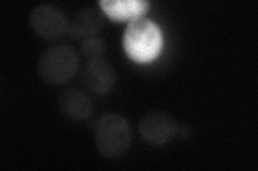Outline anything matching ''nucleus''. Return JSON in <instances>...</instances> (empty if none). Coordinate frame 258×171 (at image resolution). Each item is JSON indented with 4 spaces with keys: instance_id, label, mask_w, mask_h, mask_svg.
<instances>
[{
    "instance_id": "obj_1",
    "label": "nucleus",
    "mask_w": 258,
    "mask_h": 171,
    "mask_svg": "<svg viewBox=\"0 0 258 171\" xmlns=\"http://www.w3.org/2000/svg\"><path fill=\"white\" fill-rule=\"evenodd\" d=\"M122 44L128 58L148 63L156 59L163 50L164 35L156 22L142 16L128 22Z\"/></svg>"
},
{
    "instance_id": "obj_2",
    "label": "nucleus",
    "mask_w": 258,
    "mask_h": 171,
    "mask_svg": "<svg viewBox=\"0 0 258 171\" xmlns=\"http://www.w3.org/2000/svg\"><path fill=\"white\" fill-rule=\"evenodd\" d=\"M132 128L128 121L118 113H107L97 120L94 127L96 148L102 156L117 158L131 148Z\"/></svg>"
},
{
    "instance_id": "obj_3",
    "label": "nucleus",
    "mask_w": 258,
    "mask_h": 171,
    "mask_svg": "<svg viewBox=\"0 0 258 171\" xmlns=\"http://www.w3.org/2000/svg\"><path fill=\"white\" fill-rule=\"evenodd\" d=\"M80 67L77 51L69 44H56L45 50L38 61V73L45 83L61 85L75 77Z\"/></svg>"
},
{
    "instance_id": "obj_4",
    "label": "nucleus",
    "mask_w": 258,
    "mask_h": 171,
    "mask_svg": "<svg viewBox=\"0 0 258 171\" xmlns=\"http://www.w3.org/2000/svg\"><path fill=\"white\" fill-rule=\"evenodd\" d=\"M29 24L36 34L45 40H58L68 34L66 14L51 5L41 4L30 11Z\"/></svg>"
},
{
    "instance_id": "obj_5",
    "label": "nucleus",
    "mask_w": 258,
    "mask_h": 171,
    "mask_svg": "<svg viewBox=\"0 0 258 171\" xmlns=\"http://www.w3.org/2000/svg\"><path fill=\"white\" fill-rule=\"evenodd\" d=\"M139 133L148 142L161 145L170 141L177 133V124L174 118L163 110H152L140 119Z\"/></svg>"
},
{
    "instance_id": "obj_6",
    "label": "nucleus",
    "mask_w": 258,
    "mask_h": 171,
    "mask_svg": "<svg viewBox=\"0 0 258 171\" xmlns=\"http://www.w3.org/2000/svg\"><path fill=\"white\" fill-rule=\"evenodd\" d=\"M81 78L88 91L97 95H104L114 87L116 74L112 64L100 58L88 61L82 71Z\"/></svg>"
},
{
    "instance_id": "obj_7",
    "label": "nucleus",
    "mask_w": 258,
    "mask_h": 171,
    "mask_svg": "<svg viewBox=\"0 0 258 171\" xmlns=\"http://www.w3.org/2000/svg\"><path fill=\"white\" fill-rule=\"evenodd\" d=\"M58 108L62 115L72 121H83L90 118L94 111V103L82 89L66 88L58 95Z\"/></svg>"
},
{
    "instance_id": "obj_8",
    "label": "nucleus",
    "mask_w": 258,
    "mask_h": 171,
    "mask_svg": "<svg viewBox=\"0 0 258 171\" xmlns=\"http://www.w3.org/2000/svg\"><path fill=\"white\" fill-rule=\"evenodd\" d=\"M104 20L102 13L94 7L80 9L69 24L68 35L74 39H87L95 37L103 28Z\"/></svg>"
},
{
    "instance_id": "obj_9",
    "label": "nucleus",
    "mask_w": 258,
    "mask_h": 171,
    "mask_svg": "<svg viewBox=\"0 0 258 171\" xmlns=\"http://www.w3.org/2000/svg\"><path fill=\"white\" fill-rule=\"evenodd\" d=\"M102 12L114 22L132 21L142 16L150 10L148 0H100Z\"/></svg>"
},
{
    "instance_id": "obj_10",
    "label": "nucleus",
    "mask_w": 258,
    "mask_h": 171,
    "mask_svg": "<svg viewBox=\"0 0 258 171\" xmlns=\"http://www.w3.org/2000/svg\"><path fill=\"white\" fill-rule=\"evenodd\" d=\"M106 42L101 38L96 36L87 38L81 43V52L88 61L100 59L103 54L106 53Z\"/></svg>"
}]
</instances>
